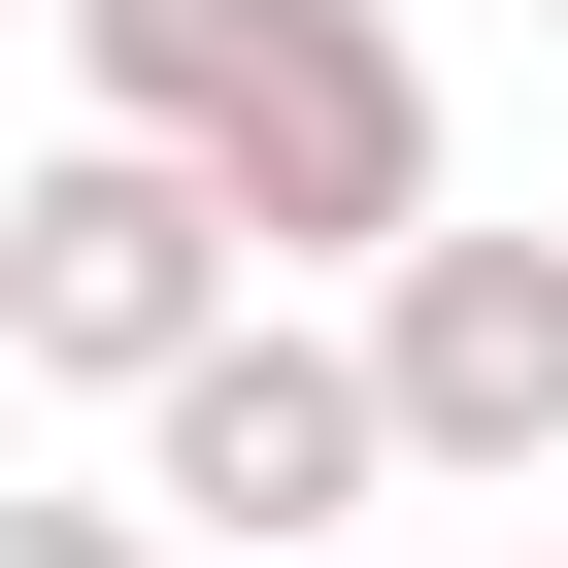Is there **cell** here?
I'll return each mask as SVG.
<instances>
[{
  "mask_svg": "<svg viewBox=\"0 0 568 568\" xmlns=\"http://www.w3.org/2000/svg\"><path fill=\"white\" fill-rule=\"evenodd\" d=\"M368 468H402V368H368V335H302V302H234V335L134 402V501H201L234 568H335V501H368Z\"/></svg>",
  "mask_w": 568,
  "mask_h": 568,
  "instance_id": "3957f363",
  "label": "cell"
},
{
  "mask_svg": "<svg viewBox=\"0 0 568 568\" xmlns=\"http://www.w3.org/2000/svg\"><path fill=\"white\" fill-rule=\"evenodd\" d=\"M368 368H402V468H568V234H402Z\"/></svg>",
  "mask_w": 568,
  "mask_h": 568,
  "instance_id": "277c9868",
  "label": "cell"
},
{
  "mask_svg": "<svg viewBox=\"0 0 568 568\" xmlns=\"http://www.w3.org/2000/svg\"><path fill=\"white\" fill-rule=\"evenodd\" d=\"M68 68H101V134L234 168L267 267H402V234H435V68H402V0H68Z\"/></svg>",
  "mask_w": 568,
  "mask_h": 568,
  "instance_id": "6da1fadb",
  "label": "cell"
},
{
  "mask_svg": "<svg viewBox=\"0 0 568 568\" xmlns=\"http://www.w3.org/2000/svg\"><path fill=\"white\" fill-rule=\"evenodd\" d=\"M335 568H368V535H335Z\"/></svg>",
  "mask_w": 568,
  "mask_h": 568,
  "instance_id": "8992f818",
  "label": "cell"
},
{
  "mask_svg": "<svg viewBox=\"0 0 568 568\" xmlns=\"http://www.w3.org/2000/svg\"><path fill=\"white\" fill-rule=\"evenodd\" d=\"M234 267H267V234H234V168H168V134H68L34 201H0V335H34L68 402H168V368L234 335Z\"/></svg>",
  "mask_w": 568,
  "mask_h": 568,
  "instance_id": "7a4b0ae2",
  "label": "cell"
},
{
  "mask_svg": "<svg viewBox=\"0 0 568 568\" xmlns=\"http://www.w3.org/2000/svg\"><path fill=\"white\" fill-rule=\"evenodd\" d=\"M0 568H134V501H0Z\"/></svg>",
  "mask_w": 568,
  "mask_h": 568,
  "instance_id": "5b68a950",
  "label": "cell"
}]
</instances>
